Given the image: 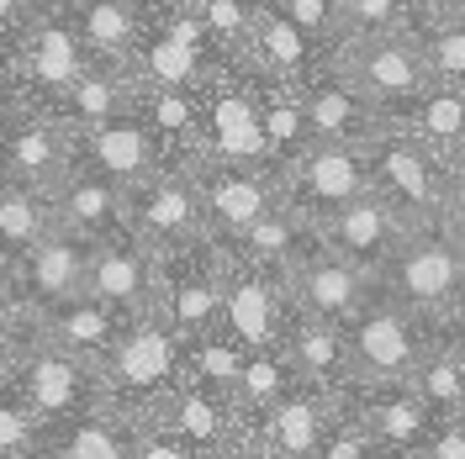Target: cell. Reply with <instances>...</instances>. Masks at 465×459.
<instances>
[{
    "label": "cell",
    "instance_id": "27",
    "mask_svg": "<svg viewBox=\"0 0 465 459\" xmlns=\"http://www.w3.org/2000/svg\"><path fill=\"white\" fill-rule=\"evenodd\" d=\"M54 211H58V228L80 232V238H90V243H101V238H112V232L127 228V190L74 164V170L58 180Z\"/></svg>",
    "mask_w": 465,
    "mask_h": 459
},
{
    "label": "cell",
    "instance_id": "43",
    "mask_svg": "<svg viewBox=\"0 0 465 459\" xmlns=\"http://www.w3.org/2000/svg\"><path fill=\"white\" fill-rule=\"evenodd\" d=\"M318 459H386V449H381L376 438H371V428L354 417V412H333V428H328V438H322Z\"/></svg>",
    "mask_w": 465,
    "mask_h": 459
},
{
    "label": "cell",
    "instance_id": "20",
    "mask_svg": "<svg viewBox=\"0 0 465 459\" xmlns=\"http://www.w3.org/2000/svg\"><path fill=\"white\" fill-rule=\"evenodd\" d=\"M286 286H291L296 312L328 317V322H349V317L371 301L376 280H371L360 264H349L344 254H333L328 243H318V249H312V254L286 275Z\"/></svg>",
    "mask_w": 465,
    "mask_h": 459
},
{
    "label": "cell",
    "instance_id": "56",
    "mask_svg": "<svg viewBox=\"0 0 465 459\" xmlns=\"http://www.w3.org/2000/svg\"><path fill=\"white\" fill-rule=\"evenodd\" d=\"M254 5H275V0H254Z\"/></svg>",
    "mask_w": 465,
    "mask_h": 459
},
{
    "label": "cell",
    "instance_id": "2",
    "mask_svg": "<svg viewBox=\"0 0 465 459\" xmlns=\"http://www.w3.org/2000/svg\"><path fill=\"white\" fill-rule=\"evenodd\" d=\"M185 354H191V338H180L159 312L127 322V333L116 338V348L101 365L112 406L133 423L153 417L174 396V386L185 380Z\"/></svg>",
    "mask_w": 465,
    "mask_h": 459
},
{
    "label": "cell",
    "instance_id": "50",
    "mask_svg": "<svg viewBox=\"0 0 465 459\" xmlns=\"http://www.w3.org/2000/svg\"><path fill=\"white\" fill-rule=\"evenodd\" d=\"M423 16H465V0H423Z\"/></svg>",
    "mask_w": 465,
    "mask_h": 459
},
{
    "label": "cell",
    "instance_id": "4",
    "mask_svg": "<svg viewBox=\"0 0 465 459\" xmlns=\"http://www.w3.org/2000/svg\"><path fill=\"white\" fill-rule=\"evenodd\" d=\"M85 63H90V54H85V43H80V32H74L69 5L64 0H48L43 16L0 54V80L11 90V101L54 112L58 95L80 80Z\"/></svg>",
    "mask_w": 465,
    "mask_h": 459
},
{
    "label": "cell",
    "instance_id": "59",
    "mask_svg": "<svg viewBox=\"0 0 465 459\" xmlns=\"http://www.w3.org/2000/svg\"><path fill=\"white\" fill-rule=\"evenodd\" d=\"M0 269H5V264H0Z\"/></svg>",
    "mask_w": 465,
    "mask_h": 459
},
{
    "label": "cell",
    "instance_id": "5",
    "mask_svg": "<svg viewBox=\"0 0 465 459\" xmlns=\"http://www.w3.org/2000/svg\"><path fill=\"white\" fill-rule=\"evenodd\" d=\"M5 354H11L5 391H16L43 423H64V417H80V412H95V406H112L101 365H90L80 354H64V348L43 344V338L16 344Z\"/></svg>",
    "mask_w": 465,
    "mask_h": 459
},
{
    "label": "cell",
    "instance_id": "13",
    "mask_svg": "<svg viewBox=\"0 0 465 459\" xmlns=\"http://www.w3.org/2000/svg\"><path fill=\"white\" fill-rule=\"evenodd\" d=\"M232 254V249H228ZM296 312L286 275L249 264V259H228V290H223V333L243 348H275L286 338V322Z\"/></svg>",
    "mask_w": 465,
    "mask_h": 459
},
{
    "label": "cell",
    "instance_id": "58",
    "mask_svg": "<svg viewBox=\"0 0 465 459\" xmlns=\"http://www.w3.org/2000/svg\"><path fill=\"white\" fill-rule=\"evenodd\" d=\"M460 312H465V296H460Z\"/></svg>",
    "mask_w": 465,
    "mask_h": 459
},
{
    "label": "cell",
    "instance_id": "40",
    "mask_svg": "<svg viewBox=\"0 0 465 459\" xmlns=\"http://www.w3.org/2000/svg\"><path fill=\"white\" fill-rule=\"evenodd\" d=\"M206 22V37H212V54L223 63H243L249 58V32H254V16L260 5L254 0H191Z\"/></svg>",
    "mask_w": 465,
    "mask_h": 459
},
{
    "label": "cell",
    "instance_id": "1",
    "mask_svg": "<svg viewBox=\"0 0 465 459\" xmlns=\"http://www.w3.org/2000/svg\"><path fill=\"white\" fill-rule=\"evenodd\" d=\"M365 153H371V190L402 217L407 232L439 228V222L455 217V206H460L455 164L439 159L434 148H423L412 132L381 127L376 138L365 143Z\"/></svg>",
    "mask_w": 465,
    "mask_h": 459
},
{
    "label": "cell",
    "instance_id": "48",
    "mask_svg": "<svg viewBox=\"0 0 465 459\" xmlns=\"http://www.w3.org/2000/svg\"><path fill=\"white\" fill-rule=\"evenodd\" d=\"M217 459H281V454H270V449H264L260 438L249 433V438H238L232 449H223V454H217Z\"/></svg>",
    "mask_w": 465,
    "mask_h": 459
},
{
    "label": "cell",
    "instance_id": "38",
    "mask_svg": "<svg viewBox=\"0 0 465 459\" xmlns=\"http://www.w3.org/2000/svg\"><path fill=\"white\" fill-rule=\"evenodd\" d=\"M423 0H339V32L344 37H397L418 32Z\"/></svg>",
    "mask_w": 465,
    "mask_h": 459
},
{
    "label": "cell",
    "instance_id": "23",
    "mask_svg": "<svg viewBox=\"0 0 465 459\" xmlns=\"http://www.w3.org/2000/svg\"><path fill=\"white\" fill-rule=\"evenodd\" d=\"M37 459H138V423L116 406H95L64 423H43Z\"/></svg>",
    "mask_w": 465,
    "mask_h": 459
},
{
    "label": "cell",
    "instance_id": "35",
    "mask_svg": "<svg viewBox=\"0 0 465 459\" xmlns=\"http://www.w3.org/2000/svg\"><path fill=\"white\" fill-rule=\"evenodd\" d=\"M54 228H58L54 196L5 180V190H0V264L11 269L16 259H27Z\"/></svg>",
    "mask_w": 465,
    "mask_h": 459
},
{
    "label": "cell",
    "instance_id": "24",
    "mask_svg": "<svg viewBox=\"0 0 465 459\" xmlns=\"http://www.w3.org/2000/svg\"><path fill=\"white\" fill-rule=\"evenodd\" d=\"M307 101V127H312V143H371L381 127V112L349 85L344 74L322 69L312 85H302Z\"/></svg>",
    "mask_w": 465,
    "mask_h": 459
},
{
    "label": "cell",
    "instance_id": "17",
    "mask_svg": "<svg viewBox=\"0 0 465 459\" xmlns=\"http://www.w3.org/2000/svg\"><path fill=\"white\" fill-rule=\"evenodd\" d=\"M90 238L69 228H54L27 259H16L5 275H11V290H16V312H48L58 301L80 296L85 290V269H90Z\"/></svg>",
    "mask_w": 465,
    "mask_h": 459
},
{
    "label": "cell",
    "instance_id": "19",
    "mask_svg": "<svg viewBox=\"0 0 465 459\" xmlns=\"http://www.w3.org/2000/svg\"><path fill=\"white\" fill-rule=\"evenodd\" d=\"M333 412H339V391H322L312 380H296L270 412L254 417L249 433L281 459H318L322 438L333 428Z\"/></svg>",
    "mask_w": 465,
    "mask_h": 459
},
{
    "label": "cell",
    "instance_id": "45",
    "mask_svg": "<svg viewBox=\"0 0 465 459\" xmlns=\"http://www.w3.org/2000/svg\"><path fill=\"white\" fill-rule=\"evenodd\" d=\"M412 459H465V417H439L434 433L412 449Z\"/></svg>",
    "mask_w": 465,
    "mask_h": 459
},
{
    "label": "cell",
    "instance_id": "28",
    "mask_svg": "<svg viewBox=\"0 0 465 459\" xmlns=\"http://www.w3.org/2000/svg\"><path fill=\"white\" fill-rule=\"evenodd\" d=\"M281 348L291 354L296 375L312 380V386H322V391H344L349 380H354L344 322H328V317H312V312H291Z\"/></svg>",
    "mask_w": 465,
    "mask_h": 459
},
{
    "label": "cell",
    "instance_id": "14",
    "mask_svg": "<svg viewBox=\"0 0 465 459\" xmlns=\"http://www.w3.org/2000/svg\"><path fill=\"white\" fill-rule=\"evenodd\" d=\"M127 228L153 249H180V243L206 238L196 170L191 164H164L159 174H148L143 185H133L127 190Z\"/></svg>",
    "mask_w": 465,
    "mask_h": 459
},
{
    "label": "cell",
    "instance_id": "12",
    "mask_svg": "<svg viewBox=\"0 0 465 459\" xmlns=\"http://www.w3.org/2000/svg\"><path fill=\"white\" fill-rule=\"evenodd\" d=\"M69 170H74V132L43 106L11 101V112L0 122V174L11 185H32L54 196Z\"/></svg>",
    "mask_w": 465,
    "mask_h": 459
},
{
    "label": "cell",
    "instance_id": "25",
    "mask_svg": "<svg viewBox=\"0 0 465 459\" xmlns=\"http://www.w3.org/2000/svg\"><path fill=\"white\" fill-rule=\"evenodd\" d=\"M249 69H260L270 80H286V85H312L322 69H328V54L307 37L302 27H291L275 5H260L254 16V32H249Z\"/></svg>",
    "mask_w": 465,
    "mask_h": 459
},
{
    "label": "cell",
    "instance_id": "57",
    "mask_svg": "<svg viewBox=\"0 0 465 459\" xmlns=\"http://www.w3.org/2000/svg\"><path fill=\"white\" fill-rule=\"evenodd\" d=\"M0 190H5V174H0Z\"/></svg>",
    "mask_w": 465,
    "mask_h": 459
},
{
    "label": "cell",
    "instance_id": "49",
    "mask_svg": "<svg viewBox=\"0 0 465 459\" xmlns=\"http://www.w3.org/2000/svg\"><path fill=\"white\" fill-rule=\"evenodd\" d=\"M11 317H16V290H11V275L0 269V333L11 327Z\"/></svg>",
    "mask_w": 465,
    "mask_h": 459
},
{
    "label": "cell",
    "instance_id": "6",
    "mask_svg": "<svg viewBox=\"0 0 465 459\" xmlns=\"http://www.w3.org/2000/svg\"><path fill=\"white\" fill-rule=\"evenodd\" d=\"M328 69L344 74L349 85L381 112V122H397L423 90L434 85L429 80V63H423V48H418V32H397V37H344L333 48V58H328Z\"/></svg>",
    "mask_w": 465,
    "mask_h": 459
},
{
    "label": "cell",
    "instance_id": "3",
    "mask_svg": "<svg viewBox=\"0 0 465 459\" xmlns=\"http://www.w3.org/2000/svg\"><path fill=\"white\" fill-rule=\"evenodd\" d=\"M376 290L402 301L423 322H439L444 312H455L465 296V243L455 238V228L439 222V228L407 232L391 249V259L381 264Z\"/></svg>",
    "mask_w": 465,
    "mask_h": 459
},
{
    "label": "cell",
    "instance_id": "44",
    "mask_svg": "<svg viewBox=\"0 0 465 459\" xmlns=\"http://www.w3.org/2000/svg\"><path fill=\"white\" fill-rule=\"evenodd\" d=\"M138 459H206L196 454L180 433H170L164 423H153V417H143L138 423Z\"/></svg>",
    "mask_w": 465,
    "mask_h": 459
},
{
    "label": "cell",
    "instance_id": "54",
    "mask_svg": "<svg viewBox=\"0 0 465 459\" xmlns=\"http://www.w3.org/2000/svg\"><path fill=\"white\" fill-rule=\"evenodd\" d=\"M5 112H11V90H5V80H0V122H5Z\"/></svg>",
    "mask_w": 465,
    "mask_h": 459
},
{
    "label": "cell",
    "instance_id": "37",
    "mask_svg": "<svg viewBox=\"0 0 465 459\" xmlns=\"http://www.w3.org/2000/svg\"><path fill=\"white\" fill-rule=\"evenodd\" d=\"M407 380H412V391L429 402L434 417H465V365L439 344V338H429L423 359L412 365Z\"/></svg>",
    "mask_w": 465,
    "mask_h": 459
},
{
    "label": "cell",
    "instance_id": "8",
    "mask_svg": "<svg viewBox=\"0 0 465 459\" xmlns=\"http://www.w3.org/2000/svg\"><path fill=\"white\" fill-rule=\"evenodd\" d=\"M429 338H434V322L407 312L386 290H371V301L344 322L354 380H407L412 365L423 359Z\"/></svg>",
    "mask_w": 465,
    "mask_h": 459
},
{
    "label": "cell",
    "instance_id": "7",
    "mask_svg": "<svg viewBox=\"0 0 465 459\" xmlns=\"http://www.w3.org/2000/svg\"><path fill=\"white\" fill-rule=\"evenodd\" d=\"M228 249L217 238H196L180 249H159V307L180 338H202L223 322V290H228Z\"/></svg>",
    "mask_w": 465,
    "mask_h": 459
},
{
    "label": "cell",
    "instance_id": "33",
    "mask_svg": "<svg viewBox=\"0 0 465 459\" xmlns=\"http://www.w3.org/2000/svg\"><path fill=\"white\" fill-rule=\"evenodd\" d=\"M127 63H133L138 85H153V90H202L206 74L217 69V58L212 54H202V48H191V43L170 37L159 22H148L143 43H138V54L127 58Z\"/></svg>",
    "mask_w": 465,
    "mask_h": 459
},
{
    "label": "cell",
    "instance_id": "30",
    "mask_svg": "<svg viewBox=\"0 0 465 459\" xmlns=\"http://www.w3.org/2000/svg\"><path fill=\"white\" fill-rule=\"evenodd\" d=\"M69 16H74V32L85 43L90 58H106V63H127L138 54L148 32V11L143 0H64Z\"/></svg>",
    "mask_w": 465,
    "mask_h": 459
},
{
    "label": "cell",
    "instance_id": "15",
    "mask_svg": "<svg viewBox=\"0 0 465 459\" xmlns=\"http://www.w3.org/2000/svg\"><path fill=\"white\" fill-rule=\"evenodd\" d=\"M85 290L95 301L116 307L122 317H148L159 307V249L143 243L133 228L101 238L90 249Z\"/></svg>",
    "mask_w": 465,
    "mask_h": 459
},
{
    "label": "cell",
    "instance_id": "34",
    "mask_svg": "<svg viewBox=\"0 0 465 459\" xmlns=\"http://www.w3.org/2000/svg\"><path fill=\"white\" fill-rule=\"evenodd\" d=\"M386 127H402L423 148H434L439 159L455 164V153L465 143V90L460 85H429L397 122H386Z\"/></svg>",
    "mask_w": 465,
    "mask_h": 459
},
{
    "label": "cell",
    "instance_id": "41",
    "mask_svg": "<svg viewBox=\"0 0 465 459\" xmlns=\"http://www.w3.org/2000/svg\"><path fill=\"white\" fill-rule=\"evenodd\" d=\"M37 444H43V417L16 391L0 386V459H37Z\"/></svg>",
    "mask_w": 465,
    "mask_h": 459
},
{
    "label": "cell",
    "instance_id": "18",
    "mask_svg": "<svg viewBox=\"0 0 465 459\" xmlns=\"http://www.w3.org/2000/svg\"><path fill=\"white\" fill-rule=\"evenodd\" d=\"M153 423H164L170 433H180L206 459H217L238 438H249V423H243L238 396L232 391H217V386H202V380H180L174 396L153 412Z\"/></svg>",
    "mask_w": 465,
    "mask_h": 459
},
{
    "label": "cell",
    "instance_id": "31",
    "mask_svg": "<svg viewBox=\"0 0 465 459\" xmlns=\"http://www.w3.org/2000/svg\"><path fill=\"white\" fill-rule=\"evenodd\" d=\"M133 112L148 122V132L164 148V164H202V101L196 90H153L138 85Z\"/></svg>",
    "mask_w": 465,
    "mask_h": 459
},
{
    "label": "cell",
    "instance_id": "32",
    "mask_svg": "<svg viewBox=\"0 0 465 459\" xmlns=\"http://www.w3.org/2000/svg\"><path fill=\"white\" fill-rule=\"evenodd\" d=\"M318 243H322L318 228H312L302 211H291V206L281 201L270 217H260L254 228L243 232L238 243H223V249H232V254L249 259V264H264V269H275V275H291Z\"/></svg>",
    "mask_w": 465,
    "mask_h": 459
},
{
    "label": "cell",
    "instance_id": "9",
    "mask_svg": "<svg viewBox=\"0 0 465 459\" xmlns=\"http://www.w3.org/2000/svg\"><path fill=\"white\" fill-rule=\"evenodd\" d=\"M202 101V159L212 164H270L260 127V101L249 63H217L196 90Z\"/></svg>",
    "mask_w": 465,
    "mask_h": 459
},
{
    "label": "cell",
    "instance_id": "11",
    "mask_svg": "<svg viewBox=\"0 0 465 459\" xmlns=\"http://www.w3.org/2000/svg\"><path fill=\"white\" fill-rule=\"evenodd\" d=\"M191 170H196V190H202L206 238H217V243H238L260 217H270L286 201L281 170H270V164H212V159H202Z\"/></svg>",
    "mask_w": 465,
    "mask_h": 459
},
{
    "label": "cell",
    "instance_id": "47",
    "mask_svg": "<svg viewBox=\"0 0 465 459\" xmlns=\"http://www.w3.org/2000/svg\"><path fill=\"white\" fill-rule=\"evenodd\" d=\"M434 338L465 365V312H460V307H455V312H444V317L434 322Z\"/></svg>",
    "mask_w": 465,
    "mask_h": 459
},
{
    "label": "cell",
    "instance_id": "16",
    "mask_svg": "<svg viewBox=\"0 0 465 459\" xmlns=\"http://www.w3.org/2000/svg\"><path fill=\"white\" fill-rule=\"evenodd\" d=\"M74 164L122 185V190H133V185H143L148 174L164 170V148L148 132L143 116L122 112L112 122H95L85 132H74Z\"/></svg>",
    "mask_w": 465,
    "mask_h": 459
},
{
    "label": "cell",
    "instance_id": "42",
    "mask_svg": "<svg viewBox=\"0 0 465 459\" xmlns=\"http://www.w3.org/2000/svg\"><path fill=\"white\" fill-rule=\"evenodd\" d=\"M275 11L286 16L291 27L307 32L328 58H333V48L344 43V32H339V0H275Z\"/></svg>",
    "mask_w": 465,
    "mask_h": 459
},
{
    "label": "cell",
    "instance_id": "46",
    "mask_svg": "<svg viewBox=\"0 0 465 459\" xmlns=\"http://www.w3.org/2000/svg\"><path fill=\"white\" fill-rule=\"evenodd\" d=\"M43 5H48V0H0V54L43 16Z\"/></svg>",
    "mask_w": 465,
    "mask_h": 459
},
{
    "label": "cell",
    "instance_id": "36",
    "mask_svg": "<svg viewBox=\"0 0 465 459\" xmlns=\"http://www.w3.org/2000/svg\"><path fill=\"white\" fill-rule=\"evenodd\" d=\"M296 380H302V375H296V365H291V354L281 344L275 348H249V354H243V370H238V386H232V396H238V406H243V423L254 428V417L270 412Z\"/></svg>",
    "mask_w": 465,
    "mask_h": 459
},
{
    "label": "cell",
    "instance_id": "29",
    "mask_svg": "<svg viewBox=\"0 0 465 459\" xmlns=\"http://www.w3.org/2000/svg\"><path fill=\"white\" fill-rule=\"evenodd\" d=\"M249 80H254V101H260V127H264L270 170L286 174V164H296V159L312 148V127H307V101H302V85L270 80V74H260V69H249Z\"/></svg>",
    "mask_w": 465,
    "mask_h": 459
},
{
    "label": "cell",
    "instance_id": "26",
    "mask_svg": "<svg viewBox=\"0 0 465 459\" xmlns=\"http://www.w3.org/2000/svg\"><path fill=\"white\" fill-rule=\"evenodd\" d=\"M138 106V74L133 63H106V58H90L80 69V80L58 95L54 116L69 132H85L95 122H112V116L133 112Z\"/></svg>",
    "mask_w": 465,
    "mask_h": 459
},
{
    "label": "cell",
    "instance_id": "52",
    "mask_svg": "<svg viewBox=\"0 0 465 459\" xmlns=\"http://www.w3.org/2000/svg\"><path fill=\"white\" fill-rule=\"evenodd\" d=\"M450 228H455V238L465 243V196H460V206H455V217H450Z\"/></svg>",
    "mask_w": 465,
    "mask_h": 459
},
{
    "label": "cell",
    "instance_id": "10",
    "mask_svg": "<svg viewBox=\"0 0 465 459\" xmlns=\"http://www.w3.org/2000/svg\"><path fill=\"white\" fill-rule=\"evenodd\" d=\"M286 206L302 211L312 228H322L333 211H344L354 196L371 190V153L365 143H312L281 174Z\"/></svg>",
    "mask_w": 465,
    "mask_h": 459
},
{
    "label": "cell",
    "instance_id": "51",
    "mask_svg": "<svg viewBox=\"0 0 465 459\" xmlns=\"http://www.w3.org/2000/svg\"><path fill=\"white\" fill-rule=\"evenodd\" d=\"M180 5H191V0H143L148 16H159V11H180Z\"/></svg>",
    "mask_w": 465,
    "mask_h": 459
},
{
    "label": "cell",
    "instance_id": "21",
    "mask_svg": "<svg viewBox=\"0 0 465 459\" xmlns=\"http://www.w3.org/2000/svg\"><path fill=\"white\" fill-rule=\"evenodd\" d=\"M318 238L333 249V254H344L349 264H360V269L376 280L381 264L391 259V249L407 238V222L381 201L376 190H365V196H354L344 211H333V217L318 228Z\"/></svg>",
    "mask_w": 465,
    "mask_h": 459
},
{
    "label": "cell",
    "instance_id": "39",
    "mask_svg": "<svg viewBox=\"0 0 465 459\" xmlns=\"http://www.w3.org/2000/svg\"><path fill=\"white\" fill-rule=\"evenodd\" d=\"M418 48H423L434 85L465 90V16H423L418 22Z\"/></svg>",
    "mask_w": 465,
    "mask_h": 459
},
{
    "label": "cell",
    "instance_id": "53",
    "mask_svg": "<svg viewBox=\"0 0 465 459\" xmlns=\"http://www.w3.org/2000/svg\"><path fill=\"white\" fill-rule=\"evenodd\" d=\"M455 180H460V196H465V143H460V153H455Z\"/></svg>",
    "mask_w": 465,
    "mask_h": 459
},
{
    "label": "cell",
    "instance_id": "22",
    "mask_svg": "<svg viewBox=\"0 0 465 459\" xmlns=\"http://www.w3.org/2000/svg\"><path fill=\"white\" fill-rule=\"evenodd\" d=\"M32 322H37V338H43V344L64 348V354H80L90 365H106V354L116 348V338H122L127 322H138V317H122L116 307H106V301H95L90 290H80V296L48 307V312H32Z\"/></svg>",
    "mask_w": 465,
    "mask_h": 459
},
{
    "label": "cell",
    "instance_id": "55",
    "mask_svg": "<svg viewBox=\"0 0 465 459\" xmlns=\"http://www.w3.org/2000/svg\"><path fill=\"white\" fill-rule=\"evenodd\" d=\"M5 365H11V354H5V344H0V386H5Z\"/></svg>",
    "mask_w": 465,
    "mask_h": 459
}]
</instances>
